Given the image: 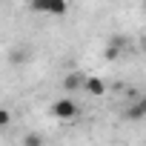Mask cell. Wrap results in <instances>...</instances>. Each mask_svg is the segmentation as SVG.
I'll return each mask as SVG.
<instances>
[{"instance_id": "obj_7", "label": "cell", "mask_w": 146, "mask_h": 146, "mask_svg": "<svg viewBox=\"0 0 146 146\" xmlns=\"http://www.w3.org/2000/svg\"><path fill=\"white\" fill-rule=\"evenodd\" d=\"M117 54H120V49H117V46H112V43L103 49V57H106V60H117Z\"/></svg>"}, {"instance_id": "obj_3", "label": "cell", "mask_w": 146, "mask_h": 146, "mask_svg": "<svg viewBox=\"0 0 146 146\" xmlns=\"http://www.w3.org/2000/svg\"><path fill=\"white\" fill-rule=\"evenodd\" d=\"M123 117H126V120H143V117H146V95H140L135 103H129L126 112H123Z\"/></svg>"}, {"instance_id": "obj_8", "label": "cell", "mask_w": 146, "mask_h": 146, "mask_svg": "<svg viewBox=\"0 0 146 146\" xmlns=\"http://www.w3.org/2000/svg\"><path fill=\"white\" fill-rule=\"evenodd\" d=\"M12 123V112L9 109H3V106H0V129H6Z\"/></svg>"}, {"instance_id": "obj_10", "label": "cell", "mask_w": 146, "mask_h": 146, "mask_svg": "<svg viewBox=\"0 0 146 146\" xmlns=\"http://www.w3.org/2000/svg\"><path fill=\"white\" fill-rule=\"evenodd\" d=\"M143 12H146V3H143Z\"/></svg>"}, {"instance_id": "obj_9", "label": "cell", "mask_w": 146, "mask_h": 146, "mask_svg": "<svg viewBox=\"0 0 146 146\" xmlns=\"http://www.w3.org/2000/svg\"><path fill=\"white\" fill-rule=\"evenodd\" d=\"M12 60H15V63H23V60H26V52H12Z\"/></svg>"}, {"instance_id": "obj_2", "label": "cell", "mask_w": 146, "mask_h": 146, "mask_svg": "<svg viewBox=\"0 0 146 146\" xmlns=\"http://www.w3.org/2000/svg\"><path fill=\"white\" fill-rule=\"evenodd\" d=\"M32 12L52 15V17H63L69 12V3H63V0H40V3H32Z\"/></svg>"}, {"instance_id": "obj_5", "label": "cell", "mask_w": 146, "mask_h": 146, "mask_svg": "<svg viewBox=\"0 0 146 146\" xmlns=\"http://www.w3.org/2000/svg\"><path fill=\"white\" fill-rule=\"evenodd\" d=\"M83 92H89L92 98H103V95H106V80H103V78H98V75H89V78H86Z\"/></svg>"}, {"instance_id": "obj_6", "label": "cell", "mask_w": 146, "mask_h": 146, "mask_svg": "<svg viewBox=\"0 0 146 146\" xmlns=\"http://www.w3.org/2000/svg\"><path fill=\"white\" fill-rule=\"evenodd\" d=\"M23 146H43V137L37 132H29V135H23Z\"/></svg>"}, {"instance_id": "obj_4", "label": "cell", "mask_w": 146, "mask_h": 146, "mask_svg": "<svg viewBox=\"0 0 146 146\" xmlns=\"http://www.w3.org/2000/svg\"><path fill=\"white\" fill-rule=\"evenodd\" d=\"M86 78L89 75H83V72H69V75L63 78V89L66 92H78V89L86 86Z\"/></svg>"}, {"instance_id": "obj_1", "label": "cell", "mask_w": 146, "mask_h": 146, "mask_svg": "<svg viewBox=\"0 0 146 146\" xmlns=\"http://www.w3.org/2000/svg\"><path fill=\"white\" fill-rule=\"evenodd\" d=\"M52 115L60 117V120H75L78 117V103L72 100V98H57L52 103Z\"/></svg>"}]
</instances>
